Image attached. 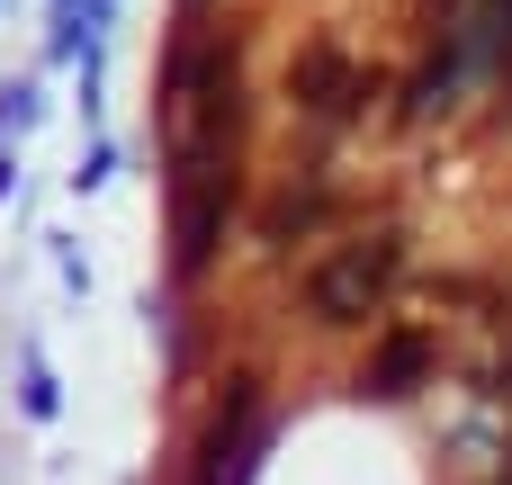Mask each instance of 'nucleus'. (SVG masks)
I'll return each mask as SVG.
<instances>
[{
  "instance_id": "obj_7",
  "label": "nucleus",
  "mask_w": 512,
  "mask_h": 485,
  "mask_svg": "<svg viewBox=\"0 0 512 485\" xmlns=\"http://www.w3.org/2000/svg\"><path fill=\"white\" fill-rule=\"evenodd\" d=\"M450 90H459V45H441V54L405 81V117H441V108H450Z\"/></svg>"
},
{
  "instance_id": "obj_2",
  "label": "nucleus",
  "mask_w": 512,
  "mask_h": 485,
  "mask_svg": "<svg viewBox=\"0 0 512 485\" xmlns=\"http://www.w3.org/2000/svg\"><path fill=\"white\" fill-rule=\"evenodd\" d=\"M252 423H261V378L234 369L225 396H216V414H207V432H198V468H189V485H243L252 477V450H261Z\"/></svg>"
},
{
  "instance_id": "obj_6",
  "label": "nucleus",
  "mask_w": 512,
  "mask_h": 485,
  "mask_svg": "<svg viewBox=\"0 0 512 485\" xmlns=\"http://www.w3.org/2000/svg\"><path fill=\"white\" fill-rule=\"evenodd\" d=\"M432 369V333H387L378 351H369V369H360V387L369 396H414V378Z\"/></svg>"
},
{
  "instance_id": "obj_1",
  "label": "nucleus",
  "mask_w": 512,
  "mask_h": 485,
  "mask_svg": "<svg viewBox=\"0 0 512 485\" xmlns=\"http://www.w3.org/2000/svg\"><path fill=\"white\" fill-rule=\"evenodd\" d=\"M396 270H405V234L396 225H378V234H351L342 252H324L315 270H306V315L315 324H369L378 306H387V288H396Z\"/></svg>"
},
{
  "instance_id": "obj_3",
  "label": "nucleus",
  "mask_w": 512,
  "mask_h": 485,
  "mask_svg": "<svg viewBox=\"0 0 512 485\" xmlns=\"http://www.w3.org/2000/svg\"><path fill=\"white\" fill-rule=\"evenodd\" d=\"M288 99H297L315 126H351V117L369 108V72H360L333 36H315V45H297V63H288Z\"/></svg>"
},
{
  "instance_id": "obj_5",
  "label": "nucleus",
  "mask_w": 512,
  "mask_h": 485,
  "mask_svg": "<svg viewBox=\"0 0 512 485\" xmlns=\"http://www.w3.org/2000/svg\"><path fill=\"white\" fill-rule=\"evenodd\" d=\"M324 216H333V180H324V171H306V180H288V189L261 207V234H270V243H288V234H315Z\"/></svg>"
},
{
  "instance_id": "obj_4",
  "label": "nucleus",
  "mask_w": 512,
  "mask_h": 485,
  "mask_svg": "<svg viewBox=\"0 0 512 485\" xmlns=\"http://www.w3.org/2000/svg\"><path fill=\"white\" fill-rule=\"evenodd\" d=\"M234 90V36H180L171 45V63H162V99L171 108H207V99H225Z\"/></svg>"
},
{
  "instance_id": "obj_8",
  "label": "nucleus",
  "mask_w": 512,
  "mask_h": 485,
  "mask_svg": "<svg viewBox=\"0 0 512 485\" xmlns=\"http://www.w3.org/2000/svg\"><path fill=\"white\" fill-rule=\"evenodd\" d=\"M54 405H63V396H54V369H45V360H36V351H27V414H36V423H45V414H54Z\"/></svg>"
},
{
  "instance_id": "obj_9",
  "label": "nucleus",
  "mask_w": 512,
  "mask_h": 485,
  "mask_svg": "<svg viewBox=\"0 0 512 485\" xmlns=\"http://www.w3.org/2000/svg\"><path fill=\"white\" fill-rule=\"evenodd\" d=\"M504 396H512V360H504Z\"/></svg>"
},
{
  "instance_id": "obj_10",
  "label": "nucleus",
  "mask_w": 512,
  "mask_h": 485,
  "mask_svg": "<svg viewBox=\"0 0 512 485\" xmlns=\"http://www.w3.org/2000/svg\"><path fill=\"white\" fill-rule=\"evenodd\" d=\"M189 9H207V0H189Z\"/></svg>"
}]
</instances>
